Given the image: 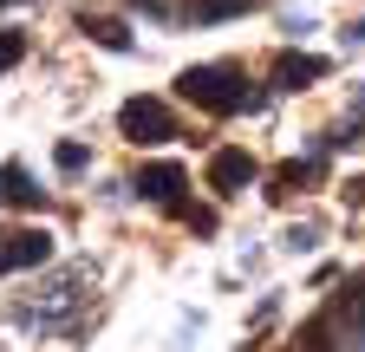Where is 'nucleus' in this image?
Listing matches in <instances>:
<instances>
[{"mask_svg": "<svg viewBox=\"0 0 365 352\" xmlns=\"http://www.w3.org/2000/svg\"><path fill=\"white\" fill-rule=\"evenodd\" d=\"M176 92L190 98V105H202V111H248V105H261V92H248V78L235 72V66H190L176 78Z\"/></svg>", "mask_w": 365, "mask_h": 352, "instance_id": "f257e3e1", "label": "nucleus"}, {"mask_svg": "<svg viewBox=\"0 0 365 352\" xmlns=\"http://www.w3.org/2000/svg\"><path fill=\"white\" fill-rule=\"evenodd\" d=\"M118 130H124L137 150H150V144H170V138H176V118H170V105H163V98H124Z\"/></svg>", "mask_w": 365, "mask_h": 352, "instance_id": "f03ea898", "label": "nucleus"}, {"mask_svg": "<svg viewBox=\"0 0 365 352\" xmlns=\"http://www.w3.org/2000/svg\"><path fill=\"white\" fill-rule=\"evenodd\" d=\"M182 190H190L182 163H144V176H137V196H150V202H163L176 215H182Z\"/></svg>", "mask_w": 365, "mask_h": 352, "instance_id": "7ed1b4c3", "label": "nucleus"}, {"mask_svg": "<svg viewBox=\"0 0 365 352\" xmlns=\"http://www.w3.org/2000/svg\"><path fill=\"white\" fill-rule=\"evenodd\" d=\"M255 176H261V163H255L248 150H215V157H209V190H222V196L248 190Z\"/></svg>", "mask_w": 365, "mask_h": 352, "instance_id": "20e7f679", "label": "nucleus"}, {"mask_svg": "<svg viewBox=\"0 0 365 352\" xmlns=\"http://www.w3.org/2000/svg\"><path fill=\"white\" fill-rule=\"evenodd\" d=\"M274 78H281V92H300V85L327 78V59H313V53H281V59H274Z\"/></svg>", "mask_w": 365, "mask_h": 352, "instance_id": "39448f33", "label": "nucleus"}, {"mask_svg": "<svg viewBox=\"0 0 365 352\" xmlns=\"http://www.w3.org/2000/svg\"><path fill=\"white\" fill-rule=\"evenodd\" d=\"M53 261V235L46 229H14V268H46Z\"/></svg>", "mask_w": 365, "mask_h": 352, "instance_id": "423d86ee", "label": "nucleus"}, {"mask_svg": "<svg viewBox=\"0 0 365 352\" xmlns=\"http://www.w3.org/2000/svg\"><path fill=\"white\" fill-rule=\"evenodd\" d=\"M0 202H14V209H33V202H39L33 176H26L20 163H0Z\"/></svg>", "mask_w": 365, "mask_h": 352, "instance_id": "0eeeda50", "label": "nucleus"}, {"mask_svg": "<svg viewBox=\"0 0 365 352\" xmlns=\"http://www.w3.org/2000/svg\"><path fill=\"white\" fill-rule=\"evenodd\" d=\"M78 26H85L91 39H98L105 53H130V26H124V20H91V14H85Z\"/></svg>", "mask_w": 365, "mask_h": 352, "instance_id": "6e6552de", "label": "nucleus"}, {"mask_svg": "<svg viewBox=\"0 0 365 352\" xmlns=\"http://www.w3.org/2000/svg\"><path fill=\"white\" fill-rule=\"evenodd\" d=\"M78 287H85V274H66L53 294H59V300H85ZM20 320H26V326H33V320H39V326H53V314H39V306H20Z\"/></svg>", "mask_w": 365, "mask_h": 352, "instance_id": "1a4fd4ad", "label": "nucleus"}, {"mask_svg": "<svg viewBox=\"0 0 365 352\" xmlns=\"http://www.w3.org/2000/svg\"><path fill=\"white\" fill-rule=\"evenodd\" d=\"M248 0H196V20H228V14H242Z\"/></svg>", "mask_w": 365, "mask_h": 352, "instance_id": "9d476101", "label": "nucleus"}, {"mask_svg": "<svg viewBox=\"0 0 365 352\" xmlns=\"http://www.w3.org/2000/svg\"><path fill=\"white\" fill-rule=\"evenodd\" d=\"M85 157H91L85 144H59V150H53V163H59L66 176H78V170H85Z\"/></svg>", "mask_w": 365, "mask_h": 352, "instance_id": "9b49d317", "label": "nucleus"}, {"mask_svg": "<svg viewBox=\"0 0 365 352\" xmlns=\"http://www.w3.org/2000/svg\"><path fill=\"white\" fill-rule=\"evenodd\" d=\"M182 222H190L196 235H215V209H190V202H182Z\"/></svg>", "mask_w": 365, "mask_h": 352, "instance_id": "f8f14e48", "label": "nucleus"}, {"mask_svg": "<svg viewBox=\"0 0 365 352\" xmlns=\"http://www.w3.org/2000/svg\"><path fill=\"white\" fill-rule=\"evenodd\" d=\"M20 53H26V39H20V33H0V72H7Z\"/></svg>", "mask_w": 365, "mask_h": 352, "instance_id": "ddd939ff", "label": "nucleus"}, {"mask_svg": "<svg viewBox=\"0 0 365 352\" xmlns=\"http://www.w3.org/2000/svg\"><path fill=\"white\" fill-rule=\"evenodd\" d=\"M14 268V235H0V274Z\"/></svg>", "mask_w": 365, "mask_h": 352, "instance_id": "4468645a", "label": "nucleus"}, {"mask_svg": "<svg viewBox=\"0 0 365 352\" xmlns=\"http://www.w3.org/2000/svg\"><path fill=\"white\" fill-rule=\"evenodd\" d=\"M346 46H365V20H352V26H346Z\"/></svg>", "mask_w": 365, "mask_h": 352, "instance_id": "2eb2a0df", "label": "nucleus"}]
</instances>
